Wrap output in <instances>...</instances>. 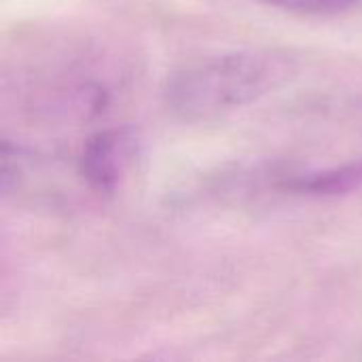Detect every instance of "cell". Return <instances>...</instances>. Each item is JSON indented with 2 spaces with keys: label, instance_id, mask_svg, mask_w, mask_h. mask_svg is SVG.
<instances>
[{
  "label": "cell",
  "instance_id": "4",
  "mask_svg": "<svg viewBox=\"0 0 362 362\" xmlns=\"http://www.w3.org/2000/svg\"><path fill=\"white\" fill-rule=\"evenodd\" d=\"M257 2L286 11V13L308 15V17L339 15V13L352 11L354 6L362 4V0H257Z\"/></svg>",
  "mask_w": 362,
  "mask_h": 362
},
{
  "label": "cell",
  "instance_id": "3",
  "mask_svg": "<svg viewBox=\"0 0 362 362\" xmlns=\"http://www.w3.org/2000/svg\"><path fill=\"white\" fill-rule=\"evenodd\" d=\"M274 187L286 195L299 197H337L362 189V159L333 168L299 170L280 174Z\"/></svg>",
  "mask_w": 362,
  "mask_h": 362
},
{
  "label": "cell",
  "instance_id": "2",
  "mask_svg": "<svg viewBox=\"0 0 362 362\" xmlns=\"http://www.w3.org/2000/svg\"><path fill=\"white\" fill-rule=\"evenodd\" d=\"M138 155V136L132 127H110L91 134L78 155L76 174L95 195H112Z\"/></svg>",
  "mask_w": 362,
  "mask_h": 362
},
{
  "label": "cell",
  "instance_id": "1",
  "mask_svg": "<svg viewBox=\"0 0 362 362\" xmlns=\"http://www.w3.org/2000/svg\"><path fill=\"white\" fill-rule=\"evenodd\" d=\"M291 68L288 55L276 51L218 53L174 70L163 83L161 100L178 121H212L274 91Z\"/></svg>",
  "mask_w": 362,
  "mask_h": 362
}]
</instances>
